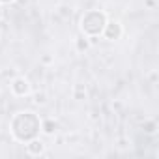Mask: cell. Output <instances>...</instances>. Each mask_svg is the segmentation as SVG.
<instances>
[{"label":"cell","instance_id":"6da1fadb","mask_svg":"<svg viewBox=\"0 0 159 159\" xmlns=\"http://www.w3.org/2000/svg\"><path fill=\"white\" fill-rule=\"evenodd\" d=\"M39 131H41V120L32 111L19 112L11 120V133L19 142H28L30 139H36Z\"/></svg>","mask_w":159,"mask_h":159},{"label":"cell","instance_id":"7a4b0ae2","mask_svg":"<svg viewBox=\"0 0 159 159\" xmlns=\"http://www.w3.org/2000/svg\"><path fill=\"white\" fill-rule=\"evenodd\" d=\"M107 25V15L101 10H90L81 19V30L86 38H98L103 34V28Z\"/></svg>","mask_w":159,"mask_h":159},{"label":"cell","instance_id":"3957f363","mask_svg":"<svg viewBox=\"0 0 159 159\" xmlns=\"http://www.w3.org/2000/svg\"><path fill=\"white\" fill-rule=\"evenodd\" d=\"M11 92L17 98H25L30 94V81L26 77H15L11 81Z\"/></svg>","mask_w":159,"mask_h":159},{"label":"cell","instance_id":"277c9868","mask_svg":"<svg viewBox=\"0 0 159 159\" xmlns=\"http://www.w3.org/2000/svg\"><path fill=\"white\" fill-rule=\"evenodd\" d=\"M122 34H124V28H122V25H120L118 21H107V25H105V28H103V36H105L107 39L116 41V39L122 38Z\"/></svg>","mask_w":159,"mask_h":159},{"label":"cell","instance_id":"5b68a950","mask_svg":"<svg viewBox=\"0 0 159 159\" xmlns=\"http://www.w3.org/2000/svg\"><path fill=\"white\" fill-rule=\"evenodd\" d=\"M26 144V153L28 155H34V157H39V155H43L45 153V142L43 140H39L38 137L36 139H30L28 142H25Z\"/></svg>","mask_w":159,"mask_h":159},{"label":"cell","instance_id":"8992f818","mask_svg":"<svg viewBox=\"0 0 159 159\" xmlns=\"http://www.w3.org/2000/svg\"><path fill=\"white\" fill-rule=\"evenodd\" d=\"M56 127H58V124H56L54 120H43V122H41V131H43L45 135H52V133L56 131Z\"/></svg>","mask_w":159,"mask_h":159},{"label":"cell","instance_id":"52a82bcc","mask_svg":"<svg viewBox=\"0 0 159 159\" xmlns=\"http://www.w3.org/2000/svg\"><path fill=\"white\" fill-rule=\"evenodd\" d=\"M146 135H155L157 133V122L155 120H144L142 127H140Z\"/></svg>","mask_w":159,"mask_h":159},{"label":"cell","instance_id":"ba28073f","mask_svg":"<svg viewBox=\"0 0 159 159\" xmlns=\"http://www.w3.org/2000/svg\"><path fill=\"white\" fill-rule=\"evenodd\" d=\"M75 45H77V51H81V52H83V51H88V49H90V39H88L86 36H84V38L81 36V38L75 39Z\"/></svg>","mask_w":159,"mask_h":159},{"label":"cell","instance_id":"9c48e42d","mask_svg":"<svg viewBox=\"0 0 159 159\" xmlns=\"http://www.w3.org/2000/svg\"><path fill=\"white\" fill-rule=\"evenodd\" d=\"M84 98H86V88H84L83 84H77V86H75V99L81 101V99H84Z\"/></svg>","mask_w":159,"mask_h":159},{"label":"cell","instance_id":"30bf717a","mask_svg":"<svg viewBox=\"0 0 159 159\" xmlns=\"http://www.w3.org/2000/svg\"><path fill=\"white\" fill-rule=\"evenodd\" d=\"M45 101H47V96H45V94H43V92H41V94H39V92H38V94H36V96H34V103H36V105H43V103H45Z\"/></svg>","mask_w":159,"mask_h":159},{"label":"cell","instance_id":"8fae6325","mask_svg":"<svg viewBox=\"0 0 159 159\" xmlns=\"http://www.w3.org/2000/svg\"><path fill=\"white\" fill-rule=\"evenodd\" d=\"M146 6H150V8H155V0H146Z\"/></svg>","mask_w":159,"mask_h":159},{"label":"cell","instance_id":"7c38bea8","mask_svg":"<svg viewBox=\"0 0 159 159\" xmlns=\"http://www.w3.org/2000/svg\"><path fill=\"white\" fill-rule=\"evenodd\" d=\"M10 2H13V0H0V4H10Z\"/></svg>","mask_w":159,"mask_h":159},{"label":"cell","instance_id":"4fadbf2b","mask_svg":"<svg viewBox=\"0 0 159 159\" xmlns=\"http://www.w3.org/2000/svg\"><path fill=\"white\" fill-rule=\"evenodd\" d=\"M0 19H2V6H0Z\"/></svg>","mask_w":159,"mask_h":159}]
</instances>
